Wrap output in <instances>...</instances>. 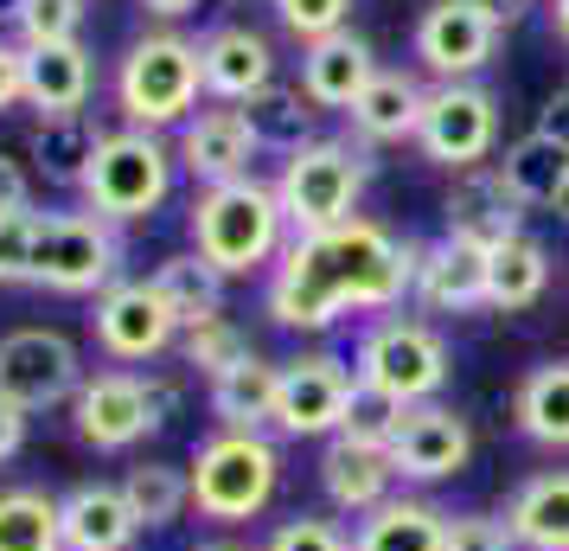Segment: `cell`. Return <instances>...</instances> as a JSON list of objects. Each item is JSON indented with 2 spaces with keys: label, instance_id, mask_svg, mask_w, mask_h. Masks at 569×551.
Here are the masks:
<instances>
[{
  "label": "cell",
  "instance_id": "cell-1",
  "mask_svg": "<svg viewBox=\"0 0 569 551\" xmlns=\"http://www.w3.org/2000/svg\"><path fill=\"white\" fill-rule=\"evenodd\" d=\"M422 244L385 232L371 218H346L333 232L288 237V250L269 269V321L295 334H320L339 315H385L416 295Z\"/></svg>",
  "mask_w": 569,
  "mask_h": 551
},
{
  "label": "cell",
  "instance_id": "cell-2",
  "mask_svg": "<svg viewBox=\"0 0 569 551\" xmlns=\"http://www.w3.org/2000/svg\"><path fill=\"white\" fill-rule=\"evenodd\" d=\"M192 250L218 269V276H257V269H276V257L288 250V218L276 186H262L257 174L231 186H199L192 199Z\"/></svg>",
  "mask_w": 569,
  "mask_h": 551
},
{
  "label": "cell",
  "instance_id": "cell-3",
  "mask_svg": "<svg viewBox=\"0 0 569 551\" xmlns=\"http://www.w3.org/2000/svg\"><path fill=\"white\" fill-rule=\"evenodd\" d=\"M199 90H206L199 46L173 27L141 32L116 65V109L129 116V129H186L199 109Z\"/></svg>",
  "mask_w": 569,
  "mask_h": 551
},
{
  "label": "cell",
  "instance_id": "cell-4",
  "mask_svg": "<svg viewBox=\"0 0 569 551\" xmlns=\"http://www.w3.org/2000/svg\"><path fill=\"white\" fill-rule=\"evenodd\" d=\"M192 513L211 525H243L269 513V500L282 488V449L262 430H218L192 449Z\"/></svg>",
  "mask_w": 569,
  "mask_h": 551
},
{
  "label": "cell",
  "instance_id": "cell-5",
  "mask_svg": "<svg viewBox=\"0 0 569 551\" xmlns=\"http://www.w3.org/2000/svg\"><path fill=\"white\" fill-rule=\"evenodd\" d=\"M173 174H180V155L154 129H109L78 186L83 211H97L109 225H141V218H154L167 206Z\"/></svg>",
  "mask_w": 569,
  "mask_h": 551
},
{
  "label": "cell",
  "instance_id": "cell-6",
  "mask_svg": "<svg viewBox=\"0 0 569 551\" xmlns=\"http://www.w3.org/2000/svg\"><path fill=\"white\" fill-rule=\"evenodd\" d=\"M276 199H282V218H288V232H295V237L333 232V225H346V218H359L365 155H359V148H346V141L313 135L308 148L282 155Z\"/></svg>",
  "mask_w": 569,
  "mask_h": 551
},
{
  "label": "cell",
  "instance_id": "cell-7",
  "mask_svg": "<svg viewBox=\"0 0 569 551\" xmlns=\"http://www.w3.org/2000/svg\"><path fill=\"white\" fill-rule=\"evenodd\" d=\"M352 372H359L365 385L403 397V404H429V397H441L455 360H448V341H441L429 321L385 315V321H371V327L359 334Z\"/></svg>",
  "mask_w": 569,
  "mask_h": 551
},
{
  "label": "cell",
  "instance_id": "cell-8",
  "mask_svg": "<svg viewBox=\"0 0 569 551\" xmlns=\"http://www.w3.org/2000/svg\"><path fill=\"white\" fill-rule=\"evenodd\" d=\"M32 283L52 295H103L122 283V237L97 211H46Z\"/></svg>",
  "mask_w": 569,
  "mask_h": 551
},
{
  "label": "cell",
  "instance_id": "cell-9",
  "mask_svg": "<svg viewBox=\"0 0 569 551\" xmlns=\"http://www.w3.org/2000/svg\"><path fill=\"white\" fill-rule=\"evenodd\" d=\"M83 378L90 372H83V353L71 334H58V327H13V334H0V397L20 404L27 417L71 404L83 392Z\"/></svg>",
  "mask_w": 569,
  "mask_h": 551
},
{
  "label": "cell",
  "instance_id": "cell-10",
  "mask_svg": "<svg viewBox=\"0 0 569 551\" xmlns=\"http://www.w3.org/2000/svg\"><path fill=\"white\" fill-rule=\"evenodd\" d=\"M90 334H97V353H103L109 366L134 372V366H148V360H160L167 346H180V321L167 308V295L154 289V276H148V283L122 276L116 289L97 295Z\"/></svg>",
  "mask_w": 569,
  "mask_h": 551
},
{
  "label": "cell",
  "instance_id": "cell-11",
  "mask_svg": "<svg viewBox=\"0 0 569 551\" xmlns=\"http://www.w3.org/2000/svg\"><path fill=\"white\" fill-rule=\"evenodd\" d=\"M71 430L83 449L97 455H122L141 436H154V411H148V378L129 366H103L83 378V392L71 397Z\"/></svg>",
  "mask_w": 569,
  "mask_h": 551
},
{
  "label": "cell",
  "instance_id": "cell-12",
  "mask_svg": "<svg viewBox=\"0 0 569 551\" xmlns=\"http://www.w3.org/2000/svg\"><path fill=\"white\" fill-rule=\"evenodd\" d=\"M492 135H499V104H492L480 83H436L429 90V104H422V155L436 160V167H480L492 155Z\"/></svg>",
  "mask_w": 569,
  "mask_h": 551
},
{
  "label": "cell",
  "instance_id": "cell-13",
  "mask_svg": "<svg viewBox=\"0 0 569 551\" xmlns=\"http://www.w3.org/2000/svg\"><path fill=\"white\" fill-rule=\"evenodd\" d=\"M359 372L339 353H301L282 366V392H276V430L282 436H339L346 404H352Z\"/></svg>",
  "mask_w": 569,
  "mask_h": 551
},
{
  "label": "cell",
  "instance_id": "cell-14",
  "mask_svg": "<svg viewBox=\"0 0 569 551\" xmlns=\"http://www.w3.org/2000/svg\"><path fill=\"white\" fill-rule=\"evenodd\" d=\"M467 455H473V430L455 404H410L403 411V430L390 436V469L397 481H416V488H429V481H455L467 469Z\"/></svg>",
  "mask_w": 569,
  "mask_h": 551
},
{
  "label": "cell",
  "instance_id": "cell-15",
  "mask_svg": "<svg viewBox=\"0 0 569 551\" xmlns=\"http://www.w3.org/2000/svg\"><path fill=\"white\" fill-rule=\"evenodd\" d=\"M492 46H499V27H492L480 7H467V0H436L416 20V58L441 83H467L492 58Z\"/></svg>",
  "mask_w": 569,
  "mask_h": 551
},
{
  "label": "cell",
  "instance_id": "cell-16",
  "mask_svg": "<svg viewBox=\"0 0 569 551\" xmlns=\"http://www.w3.org/2000/svg\"><path fill=\"white\" fill-rule=\"evenodd\" d=\"M173 155L199 186H231V180H250V160L262 155V141L243 109H199L180 129Z\"/></svg>",
  "mask_w": 569,
  "mask_h": 551
},
{
  "label": "cell",
  "instance_id": "cell-17",
  "mask_svg": "<svg viewBox=\"0 0 569 551\" xmlns=\"http://www.w3.org/2000/svg\"><path fill=\"white\" fill-rule=\"evenodd\" d=\"M518 199L506 193L499 167H467L461 180L448 186L441 199V237H461V244H480V250H499L506 237H518Z\"/></svg>",
  "mask_w": 569,
  "mask_h": 551
},
{
  "label": "cell",
  "instance_id": "cell-18",
  "mask_svg": "<svg viewBox=\"0 0 569 551\" xmlns=\"http://www.w3.org/2000/svg\"><path fill=\"white\" fill-rule=\"evenodd\" d=\"M199 65H206V90L218 104H250L262 97L269 83H276V52H269V39L257 27H211L199 39Z\"/></svg>",
  "mask_w": 569,
  "mask_h": 551
},
{
  "label": "cell",
  "instance_id": "cell-19",
  "mask_svg": "<svg viewBox=\"0 0 569 551\" xmlns=\"http://www.w3.org/2000/svg\"><path fill=\"white\" fill-rule=\"evenodd\" d=\"M58 520H64V551H129L141 539L122 481H78L71 494H58Z\"/></svg>",
  "mask_w": 569,
  "mask_h": 551
},
{
  "label": "cell",
  "instance_id": "cell-20",
  "mask_svg": "<svg viewBox=\"0 0 569 551\" xmlns=\"http://www.w3.org/2000/svg\"><path fill=\"white\" fill-rule=\"evenodd\" d=\"M416 302L429 315H473V308H487V250L480 244H461V237L422 244Z\"/></svg>",
  "mask_w": 569,
  "mask_h": 551
},
{
  "label": "cell",
  "instance_id": "cell-21",
  "mask_svg": "<svg viewBox=\"0 0 569 551\" xmlns=\"http://www.w3.org/2000/svg\"><path fill=\"white\" fill-rule=\"evenodd\" d=\"M397 488V469H390V449H371V443H352V436H327L320 449V494L333 500L339 513H378Z\"/></svg>",
  "mask_w": 569,
  "mask_h": 551
},
{
  "label": "cell",
  "instance_id": "cell-22",
  "mask_svg": "<svg viewBox=\"0 0 569 551\" xmlns=\"http://www.w3.org/2000/svg\"><path fill=\"white\" fill-rule=\"evenodd\" d=\"M378 71H385V65L371 52V39H359L352 27L333 32V39H313L308 52H301V90H308L313 109H352L359 90L378 78Z\"/></svg>",
  "mask_w": 569,
  "mask_h": 551
},
{
  "label": "cell",
  "instance_id": "cell-23",
  "mask_svg": "<svg viewBox=\"0 0 569 551\" xmlns=\"http://www.w3.org/2000/svg\"><path fill=\"white\" fill-rule=\"evenodd\" d=\"M97 90V65L83 39H52V46H27V104L39 116H78Z\"/></svg>",
  "mask_w": 569,
  "mask_h": 551
},
{
  "label": "cell",
  "instance_id": "cell-24",
  "mask_svg": "<svg viewBox=\"0 0 569 551\" xmlns=\"http://www.w3.org/2000/svg\"><path fill=\"white\" fill-rule=\"evenodd\" d=\"M276 392H282V366H269L262 353H243L237 366L211 378L206 404L218 430H262V423H276Z\"/></svg>",
  "mask_w": 569,
  "mask_h": 551
},
{
  "label": "cell",
  "instance_id": "cell-25",
  "mask_svg": "<svg viewBox=\"0 0 569 551\" xmlns=\"http://www.w3.org/2000/svg\"><path fill=\"white\" fill-rule=\"evenodd\" d=\"M352 551H448V513L416 494H390L352 525Z\"/></svg>",
  "mask_w": 569,
  "mask_h": 551
},
{
  "label": "cell",
  "instance_id": "cell-26",
  "mask_svg": "<svg viewBox=\"0 0 569 551\" xmlns=\"http://www.w3.org/2000/svg\"><path fill=\"white\" fill-rule=\"evenodd\" d=\"M506 525H512L518 551H569V469L531 474L506 500Z\"/></svg>",
  "mask_w": 569,
  "mask_h": 551
},
{
  "label": "cell",
  "instance_id": "cell-27",
  "mask_svg": "<svg viewBox=\"0 0 569 551\" xmlns=\"http://www.w3.org/2000/svg\"><path fill=\"white\" fill-rule=\"evenodd\" d=\"M422 104H429V90H422L410 71H378L346 116H352L359 141H410V135L422 129Z\"/></svg>",
  "mask_w": 569,
  "mask_h": 551
},
{
  "label": "cell",
  "instance_id": "cell-28",
  "mask_svg": "<svg viewBox=\"0 0 569 551\" xmlns=\"http://www.w3.org/2000/svg\"><path fill=\"white\" fill-rule=\"evenodd\" d=\"M103 135L97 129V116L90 109H78V116H39L32 122V167L46 174L52 186H83V174H90V160H97V148H103Z\"/></svg>",
  "mask_w": 569,
  "mask_h": 551
},
{
  "label": "cell",
  "instance_id": "cell-29",
  "mask_svg": "<svg viewBox=\"0 0 569 551\" xmlns=\"http://www.w3.org/2000/svg\"><path fill=\"white\" fill-rule=\"evenodd\" d=\"M512 423L538 449H569V360H543L518 378Z\"/></svg>",
  "mask_w": 569,
  "mask_h": 551
},
{
  "label": "cell",
  "instance_id": "cell-30",
  "mask_svg": "<svg viewBox=\"0 0 569 551\" xmlns=\"http://www.w3.org/2000/svg\"><path fill=\"white\" fill-rule=\"evenodd\" d=\"M550 289V250H543L538 237H506L499 250H487V308L499 315H518V308H531L538 295Z\"/></svg>",
  "mask_w": 569,
  "mask_h": 551
},
{
  "label": "cell",
  "instance_id": "cell-31",
  "mask_svg": "<svg viewBox=\"0 0 569 551\" xmlns=\"http://www.w3.org/2000/svg\"><path fill=\"white\" fill-rule=\"evenodd\" d=\"M499 180H506V193H512L518 206H557V193H563V180H569V148H557L550 135L531 129L525 141L506 148Z\"/></svg>",
  "mask_w": 569,
  "mask_h": 551
},
{
  "label": "cell",
  "instance_id": "cell-32",
  "mask_svg": "<svg viewBox=\"0 0 569 551\" xmlns=\"http://www.w3.org/2000/svg\"><path fill=\"white\" fill-rule=\"evenodd\" d=\"M224 283H231V276H218L199 250H180V257H167L154 269V289L167 295V308H173V321H180V334L186 327H199V321H211V315H224Z\"/></svg>",
  "mask_w": 569,
  "mask_h": 551
},
{
  "label": "cell",
  "instance_id": "cell-33",
  "mask_svg": "<svg viewBox=\"0 0 569 551\" xmlns=\"http://www.w3.org/2000/svg\"><path fill=\"white\" fill-rule=\"evenodd\" d=\"M0 551H64L58 494L32 488V481L0 488Z\"/></svg>",
  "mask_w": 569,
  "mask_h": 551
},
{
  "label": "cell",
  "instance_id": "cell-34",
  "mask_svg": "<svg viewBox=\"0 0 569 551\" xmlns=\"http://www.w3.org/2000/svg\"><path fill=\"white\" fill-rule=\"evenodd\" d=\"M122 494H129L141 532H167V525H180L186 506H192V474H186L180 462H134V469L122 474Z\"/></svg>",
  "mask_w": 569,
  "mask_h": 551
},
{
  "label": "cell",
  "instance_id": "cell-35",
  "mask_svg": "<svg viewBox=\"0 0 569 551\" xmlns=\"http://www.w3.org/2000/svg\"><path fill=\"white\" fill-rule=\"evenodd\" d=\"M250 116V129H257L262 148H276V155H295V148H308L313 141V104L301 83H269L262 97L243 104Z\"/></svg>",
  "mask_w": 569,
  "mask_h": 551
},
{
  "label": "cell",
  "instance_id": "cell-36",
  "mask_svg": "<svg viewBox=\"0 0 569 551\" xmlns=\"http://www.w3.org/2000/svg\"><path fill=\"white\" fill-rule=\"evenodd\" d=\"M243 353H257V346H250V334H243L231 315H211V321H199V327L180 334V366L206 372V378H218L224 366H237Z\"/></svg>",
  "mask_w": 569,
  "mask_h": 551
},
{
  "label": "cell",
  "instance_id": "cell-37",
  "mask_svg": "<svg viewBox=\"0 0 569 551\" xmlns=\"http://www.w3.org/2000/svg\"><path fill=\"white\" fill-rule=\"evenodd\" d=\"M403 397L378 392V385H352V404H346V423H339V436H352V443H371V449H390V436L403 430Z\"/></svg>",
  "mask_w": 569,
  "mask_h": 551
},
{
  "label": "cell",
  "instance_id": "cell-38",
  "mask_svg": "<svg viewBox=\"0 0 569 551\" xmlns=\"http://www.w3.org/2000/svg\"><path fill=\"white\" fill-rule=\"evenodd\" d=\"M39 232H46V211H7L0 218V289L32 283V263H39Z\"/></svg>",
  "mask_w": 569,
  "mask_h": 551
},
{
  "label": "cell",
  "instance_id": "cell-39",
  "mask_svg": "<svg viewBox=\"0 0 569 551\" xmlns=\"http://www.w3.org/2000/svg\"><path fill=\"white\" fill-rule=\"evenodd\" d=\"M78 27H83V0H27V7H20V20H13L20 46H52V39H78Z\"/></svg>",
  "mask_w": 569,
  "mask_h": 551
},
{
  "label": "cell",
  "instance_id": "cell-40",
  "mask_svg": "<svg viewBox=\"0 0 569 551\" xmlns=\"http://www.w3.org/2000/svg\"><path fill=\"white\" fill-rule=\"evenodd\" d=\"M262 551H352V532L339 520H320V513H295L262 539Z\"/></svg>",
  "mask_w": 569,
  "mask_h": 551
},
{
  "label": "cell",
  "instance_id": "cell-41",
  "mask_svg": "<svg viewBox=\"0 0 569 551\" xmlns=\"http://www.w3.org/2000/svg\"><path fill=\"white\" fill-rule=\"evenodd\" d=\"M346 13H352V0H276V20H282L301 46L346 32Z\"/></svg>",
  "mask_w": 569,
  "mask_h": 551
},
{
  "label": "cell",
  "instance_id": "cell-42",
  "mask_svg": "<svg viewBox=\"0 0 569 551\" xmlns=\"http://www.w3.org/2000/svg\"><path fill=\"white\" fill-rule=\"evenodd\" d=\"M448 551H518L499 513H448Z\"/></svg>",
  "mask_w": 569,
  "mask_h": 551
},
{
  "label": "cell",
  "instance_id": "cell-43",
  "mask_svg": "<svg viewBox=\"0 0 569 551\" xmlns=\"http://www.w3.org/2000/svg\"><path fill=\"white\" fill-rule=\"evenodd\" d=\"M27 104V46L20 39H0V116Z\"/></svg>",
  "mask_w": 569,
  "mask_h": 551
},
{
  "label": "cell",
  "instance_id": "cell-44",
  "mask_svg": "<svg viewBox=\"0 0 569 551\" xmlns=\"http://www.w3.org/2000/svg\"><path fill=\"white\" fill-rule=\"evenodd\" d=\"M180 378H167V372H148V411H154V436L167 430V423L180 417Z\"/></svg>",
  "mask_w": 569,
  "mask_h": 551
},
{
  "label": "cell",
  "instance_id": "cell-45",
  "mask_svg": "<svg viewBox=\"0 0 569 551\" xmlns=\"http://www.w3.org/2000/svg\"><path fill=\"white\" fill-rule=\"evenodd\" d=\"M32 206V180H27V167L13 155H0V218L7 211H27Z\"/></svg>",
  "mask_w": 569,
  "mask_h": 551
},
{
  "label": "cell",
  "instance_id": "cell-46",
  "mask_svg": "<svg viewBox=\"0 0 569 551\" xmlns=\"http://www.w3.org/2000/svg\"><path fill=\"white\" fill-rule=\"evenodd\" d=\"M20 449H27V411L0 397V469H7V462H13Z\"/></svg>",
  "mask_w": 569,
  "mask_h": 551
},
{
  "label": "cell",
  "instance_id": "cell-47",
  "mask_svg": "<svg viewBox=\"0 0 569 551\" xmlns=\"http://www.w3.org/2000/svg\"><path fill=\"white\" fill-rule=\"evenodd\" d=\"M538 135H550L557 148H569V83H563V90H557V97H550V104L538 109Z\"/></svg>",
  "mask_w": 569,
  "mask_h": 551
},
{
  "label": "cell",
  "instance_id": "cell-48",
  "mask_svg": "<svg viewBox=\"0 0 569 551\" xmlns=\"http://www.w3.org/2000/svg\"><path fill=\"white\" fill-rule=\"evenodd\" d=\"M199 7H206V0H141V13H148V20H167V27L186 20V13H199Z\"/></svg>",
  "mask_w": 569,
  "mask_h": 551
},
{
  "label": "cell",
  "instance_id": "cell-49",
  "mask_svg": "<svg viewBox=\"0 0 569 551\" xmlns=\"http://www.w3.org/2000/svg\"><path fill=\"white\" fill-rule=\"evenodd\" d=\"M467 7H480L492 27H512L518 13H525V0H467Z\"/></svg>",
  "mask_w": 569,
  "mask_h": 551
},
{
  "label": "cell",
  "instance_id": "cell-50",
  "mask_svg": "<svg viewBox=\"0 0 569 551\" xmlns=\"http://www.w3.org/2000/svg\"><path fill=\"white\" fill-rule=\"evenodd\" d=\"M192 551H243V545H231V539H206V545H192Z\"/></svg>",
  "mask_w": 569,
  "mask_h": 551
},
{
  "label": "cell",
  "instance_id": "cell-51",
  "mask_svg": "<svg viewBox=\"0 0 569 551\" xmlns=\"http://www.w3.org/2000/svg\"><path fill=\"white\" fill-rule=\"evenodd\" d=\"M20 7H27V0H0V20H20Z\"/></svg>",
  "mask_w": 569,
  "mask_h": 551
},
{
  "label": "cell",
  "instance_id": "cell-52",
  "mask_svg": "<svg viewBox=\"0 0 569 551\" xmlns=\"http://www.w3.org/2000/svg\"><path fill=\"white\" fill-rule=\"evenodd\" d=\"M557 32L569 39V0H557Z\"/></svg>",
  "mask_w": 569,
  "mask_h": 551
},
{
  "label": "cell",
  "instance_id": "cell-53",
  "mask_svg": "<svg viewBox=\"0 0 569 551\" xmlns=\"http://www.w3.org/2000/svg\"><path fill=\"white\" fill-rule=\"evenodd\" d=\"M557 218H569V180H563V193H557Z\"/></svg>",
  "mask_w": 569,
  "mask_h": 551
}]
</instances>
